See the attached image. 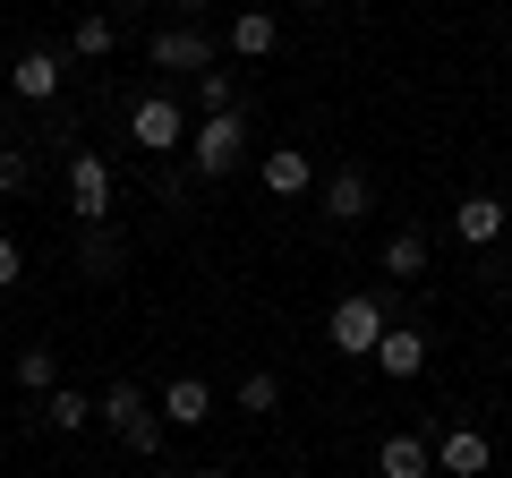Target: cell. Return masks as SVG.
I'll use <instances>...</instances> for the list:
<instances>
[{
    "instance_id": "cell-28",
    "label": "cell",
    "mask_w": 512,
    "mask_h": 478,
    "mask_svg": "<svg viewBox=\"0 0 512 478\" xmlns=\"http://www.w3.org/2000/svg\"><path fill=\"white\" fill-rule=\"evenodd\" d=\"M120 9H137V0H120Z\"/></svg>"
},
{
    "instance_id": "cell-11",
    "label": "cell",
    "mask_w": 512,
    "mask_h": 478,
    "mask_svg": "<svg viewBox=\"0 0 512 478\" xmlns=\"http://www.w3.org/2000/svg\"><path fill=\"white\" fill-rule=\"evenodd\" d=\"M154 410H163V427H205L214 419V385H205V376H171V385L154 393Z\"/></svg>"
},
{
    "instance_id": "cell-8",
    "label": "cell",
    "mask_w": 512,
    "mask_h": 478,
    "mask_svg": "<svg viewBox=\"0 0 512 478\" xmlns=\"http://www.w3.org/2000/svg\"><path fill=\"white\" fill-rule=\"evenodd\" d=\"M146 60H154V69H188V77H205V69H214V35H205V26H163V35L146 43Z\"/></svg>"
},
{
    "instance_id": "cell-27",
    "label": "cell",
    "mask_w": 512,
    "mask_h": 478,
    "mask_svg": "<svg viewBox=\"0 0 512 478\" xmlns=\"http://www.w3.org/2000/svg\"><path fill=\"white\" fill-rule=\"evenodd\" d=\"M299 9H325V0H299Z\"/></svg>"
},
{
    "instance_id": "cell-1",
    "label": "cell",
    "mask_w": 512,
    "mask_h": 478,
    "mask_svg": "<svg viewBox=\"0 0 512 478\" xmlns=\"http://www.w3.org/2000/svg\"><path fill=\"white\" fill-rule=\"evenodd\" d=\"M94 419H103V427H111V436H120L137 461H154V453H163V436H171L163 410H154V393H146V385H128V376L103 393V402H94Z\"/></svg>"
},
{
    "instance_id": "cell-21",
    "label": "cell",
    "mask_w": 512,
    "mask_h": 478,
    "mask_svg": "<svg viewBox=\"0 0 512 478\" xmlns=\"http://www.w3.org/2000/svg\"><path fill=\"white\" fill-rule=\"evenodd\" d=\"M18 188H35V146L26 137H0V197H18Z\"/></svg>"
},
{
    "instance_id": "cell-16",
    "label": "cell",
    "mask_w": 512,
    "mask_h": 478,
    "mask_svg": "<svg viewBox=\"0 0 512 478\" xmlns=\"http://www.w3.org/2000/svg\"><path fill=\"white\" fill-rule=\"evenodd\" d=\"M367 205H376V180H367L359 163H350V171H333V180H325V214H333V222H359Z\"/></svg>"
},
{
    "instance_id": "cell-25",
    "label": "cell",
    "mask_w": 512,
    "mask_h": 478,
    "mask_svg": "<svg viewBox=\"0 0 512 478\" xmlns=\"http://www.w3.org/2000/svg\"><path fill=\"white\" fill-rule=\"evenodd\" d=\"M171 9H180V26H197V9H205V0H171Z\"/></svg>"
},
{
    "instance_id": "cell-13",
    "label": "cell",
    "mask_w": 512,
    "mask_h": 478,
    "mask_svg": "<svg viewBox=\"0 0 512 478\" xmlns=\"http://www.w3.org/2000/svg\"><path fill=\"white\" fill-rule=\"evenodd\" d=\"M231 52L239 60H274L282 52V18H274V9H239V18H231Z\"/></svg>"
},
{
    "instance_id": "cell-12",
    "label": "cell",
    "mask_w": 512,
    "mask_h": 478,
    "mask_svg": "<svg viewBox=\"0 0 512 478\" xmlns=\"http://www.w3.org/2000/svg\"><path fill=\"white\" fill-rule=\"evenodd\" d=\"M376 368L393 376V385L427 376V333H419V325H384V342H376Z\"/></svg>"
},
{
    "instance_id": "cell-2",
    "label": "cell",
    "mask_w": 512,
    "mask_h": 478,
    "mask_svg": "<svg viewBox=\"0 0 512 478\" xmlns=\"http://www.w3.org/2000/svg\"><path fill=\"white\" fill-rule=\"evenodd\" d=\"M248 111H214V120H197V129H188V171H197V180H231L239 163H248Z\"/></svg>"
},
{
    "instance_id": "cell-9",
    "label": "cell",
    "mask_w": 512,
    "mask_h": 478,
    "mask_svg": "<svg viewBox=\"0 0 512 478\" xmlns=\"http://www.w3.org/2000/svg\"><path fill=\"white\" fill-rule=\"evenodd\" d=\"M453 231H461V248H495V239L512 231V205L478 188V197H461V205H453Z\"/></svg>"
},
{
    "instance_id": "cell-15",
    "label": "cell",
    "mask_w": 512,
    "mask_h": 478,
    "mask_svg": "<svg viewBox=\"0 0 512 478\" xmlns=\"http://www.w3.org/2000/svg\"><path fill=\"white\" fill-rule=\"evenodd\" d=\"M265 188H274V197H308V188H316L308 146H274V154H265Z\"/></svg>"
},
{
    "instance_id": "cell-24",
    "label": "cell",
    "mask_w": 512,
    "mask_h": 478,
    "mask_svg": "<svg viewBox=\"0 0 512 478\" xmlns=\"http://www.w3.org/2000/svg\"><path fill=\"white\" fill-rule=\"evenodd\" d=\"M18 274H26V257H18V239L0 231V291H9V282H18Z\"/></svg>"
},
{
    "instance_id": "cell-22",
    "label": "cell",
    "mask_w": 512,
    "mask_h": 478,
    "mask_svg": "<svg viewBox=\"0 0 512 478\" xmlns=\"http://www.w3.org/2000/svg\"><path fill=\"white\" fill-rule=\"evenodd\" d=\"M239 410H248V419H265V410H282V376H265V368H248L239 376V393H231Z\"/></svg>"
},
{
    "instance_id": "cell-23",
    "label": "cell",
    "mask_w": 512,
    "mask_h": 478,
    "mask_svg": "<svg viewBox=\"0 0 512 478\" xmlns=\"http://www.w3.org/2000/svg\"><path fill=\"white\" fill-rule=\"evenodd\" d=\"M18 385H26V393H52V385H60L52 342H26V350H18Z\"/></svg>"
},
{
    "instance_id": "cell-10",
    "label": "cell",
    "mask_w": 512,
    "mask_h": 478,
    "mask_svg": "<svg viewBox=\"0 0 512 478\" xmlns=\"http://www.w3.org/2000/svg\"><path fill=\"white\" fill-rule=\"evenodd\" d=\"M487 461H495V444L478 427H444L436 436V478H487Z\"/></svg>"
},
{
    "instance_id": "cell-18",
    "label": "cell",
    "mask_w": 512,
    "mask_h": 478,
    "mask_svg": "<svg viewBox=\"0 0 512 478\" xmlns=\"http://www.w3.org/2000/svg\"><path fill=\"white\" fill-rule=\"evenodd\" d=\"M384 274H393V282H419L427 274V231H393V239H384Z\"/></svg>"
},
{
    "instance_id": "cell-5",
    "label": "cell",
    "mask_w": 512,
    "mask_h": 478,
    "mask_svg": "<svg viewBox=\"0 0 512 478\" xmlns=\"http://www.w3.org/2000/svg\"><path fill=\"white\" fill-rule=\"evenodd\" d=\"M69 214L77 222H111V163L94 146L69 154Z\"/></svg>"
},
{
    "instance_id": "cell-17",
    "label": "cell",
    "mask_w": 512,
    "mask_h": 478,
    "mask_svg": "<svg viewBox=\"0 0 512 478\" xmlns=\"http://www.w3.org/2000/svg\"><path fill=\"white\" fill-rule=\"evenodd\" d=\"M69 52H77V60H111V52H120V26H111L103 9H86V18L69 26Z\"/></svg>"
},
{
    "instance_id": "cell-26",
    "label": "cell",
    "mask_w": 512,
    "mask_h": 478,
    "mask_svg": "<svg viewBox=\"0 0 512 478\" xmlns=\"http://www.w3.org/2000/svg\"><path fill=\"white\" fill-rule=\"evenodd\" d=\"M188 478H231V470H188Z\"/></svg>"
},
{
    "instance_id": "cell-6",
    "label": "cell",
    "mask_w": 512,
    "mask_h": 478,
    "mask_svg": "<svg viewBox=\"0 0 512 478\" xmlns=\"http://www.w3.org/2000/svg\"><path fill=\"white\" fill-rule=\"evenodd\" d=\"M60 77H69V52H52V43H35V52L9 60V94H18V103H60Z\"/></svg>"
},
{
    "instance_id": "cell-4",
    "label": "cell",
    "mask_w": 512,
    "mask_h": 478,
    "mask_svg": "<svg viewBox=\"0 0 512 478\" xmlns=\"http://www.w3.org/2000/svg\"><path fill=\"white\" fill-rule=\"evenodd\" d=\"M384 299H367V291H350V299H333V316H325V350H342V359H376V342H384Z\"/></svg>"
},
{
    "instance_id": "cell-14",
    "label": "cell",
    "mask_w": 512,
    "mask_h": 478,
    "mask_svg": "<svg viewBox=\"0 0 512 478\" xmlns=\"http://www.w3.org/2000/svg\"><path fill=\"white\" fill-rule=\"evenodd\" d=\"M376 470L384 478H436V444H427V436H384L376 444Z\"/></svg>"
},
{
    "instance_id": "cell-19",
    "label": "cell",
    "mask_w": 512,
    "mask_h": 478,
    "mask_svg": "<svg viewBox=\"0 0 512 478\" xmlns=\"http://www.w3.org/2000/svg\"><path fill=\"white\" fill-rule=\"evenodd\" d=\"M86 419H94V402H86V393H69V385H52V393H43V427H60V436H77Z\"/></svg>"
},
{
    "instance_id": "cell-20",
    "label": "cell",
    "mask_w": 512,
    "mask_h": 478,
    "mask_svg": "<svg viewBox=\"0 0 512 478\" xmlns=\"http://www.w3.org/2000/svg\"><path fill=\"white\" fill-rule=\"evenodd\" d=\"M197 111H205V120H214V111H248L239 77H231V69H205V77H197Z\"/></svg>"
},
{
    "instance_id": "cell-7",
    "label": "cell",
    "mask_w": 512,
    "mask_h": 478,
    "mask_svg": "<svg viewBox=\"0 0 512 478\" xmlns=\"http://www.w3.org/2000/svg\"><path fill=\"white\" fill-rule=\"evenodd\" d=\"M120 265H128L120 222H77V274L86 282H120Z\"/></svg>"
},
{
    "instance_id": "cell-3",
    "label": "cell",
    "mask_w": 512,
    "mask_h": 478,
    "mask_svg": "<svg viewBox=\"0 0 512 478\" xmlns=\"http://www.w3.org/2000/svg\"><path fill=\"white\" fill-rule=\"evenodd\" d=\"M128 146L154 154V163L180 154L188 146V103H180V94H137V103H128Z\"/></svg>"
}]
</instances>
